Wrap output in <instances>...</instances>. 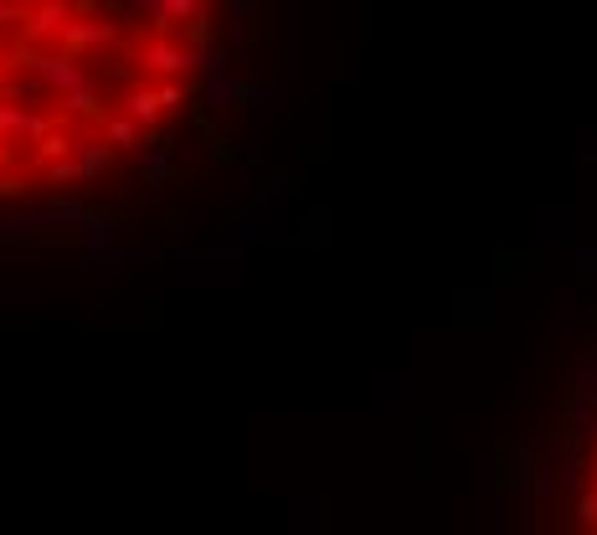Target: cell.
Listing matches in <instances>:
<instances>
[{
  "mask_svg": "<svg viewBox=\"0 0 597 535\" xmlns=\"http://www.w3.org/2000/svg\"><path fill=\"white\" fill-rule=\"evenodd\" d=\"M556 535H597V376L582 392L572 443H566V479H561V530Z\"/></svg>",
  "mask_w": 597,
  "mask_h": 535,
  "instance_id": "7a4b0ae2",
  "label": "cell"
},
{
  "mask_svg": "<svg viewBox=\"0 0 597 535\" xmlns=\"http://www.w3.org/2000/svg\"><path fill=\"white\" fill-rule=\"evenodd\" d=\"M206 5H0V196L160 160L217 68Z\"/></svg>",
  "mask_w": 597,
  "mask_h": 535,
  "instance_id": "6da1fadb",
  "label": "cell"
}]
</instances>
